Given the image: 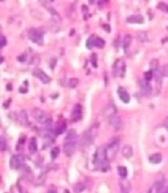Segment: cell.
<instances>
[{"label": "cell", "instance_id": "1", "mask_svg": "<svg viewBox=\"0 0 168 193\" xmlns=\"http://www.w3.org/2000/svg\"><path fill=\"white\" fill-rule=\"evenodd\" d=\"M108 162L105 155V148L99 147L95 152V157L93 160V163L95 165V168L101 170H105L108 169Z\"/></svg>", "mask_w": 168, "mask_h": 193}, {"label": "cell", "instance_id": "2", "mask_svg": "<svg viewBox=\"0 0 168 193\" xmlns=\"http://www.w3.org/2000/svg\"><path fill=\"white\" fill-rule=\"evenodd\" d=\"M119 148H120V138L113 137L108 143V145L105 147V155L107 161L113 160L117 155Z\"/></svg>", "mask_w": 168, "mask_h": 193}, {"label": "cell", "instance_id": "3", "mask_svg": "<svg viewBox=\"0 0 168 193\" xmlns=\"http://www.w3.org/2000/svg\"><path fill=\"white\" fill-rule=\"evenodd\" d=\"M32 116H33V118L37 122V123L43 124L44 125H48L51 123V119L49 118V116L40 108L33 109V111H32Z\"/></svg>", "mask_w": 168, "mask_h": 193}, {"label": "cell", "instance_id": "4", "mask_svg": "<svg viewBox=\"0 0 168 193\" xmlns=\"http://www.w3.org/2000/svg\"><path fill=\"white\" fill-rule=\"evenodd\" d=\"M43 36H44L43 31L40 30H37V28H31V30L29 31V37H30V39L35 44L43 45Z\"/></svg>", "mask_w": 168, "mask_h": 193}, {"label": "cell", "instance_id": "5", "mask_svg": "<svg viewBox=\"0 0 168 193\" xmlns=\"http://www.w3.org/2000/svg\"><path fill=\"white\" fill-rule=\"evenodd\" d=\"M96 133H98V127H95V125H93V127H90L89 130H87L85 134H84V137H83L84 145L85 146L90 145V144L92 142V140L95 139Z\"/></svg>", "mask_w": 168, "mask_h": 193}, {"label": "cell", "instance_id": "6", "mask_svg": "<svg viewBox=\"0 0 168 193\" xmlns=\"http://www.w3.org/2000/svg\"><path fill=\"white\" fill-rule=\"evenodd\" d=\"M126 72V64L124 59H117L114 63V76L122 78Z\"/></svg>", "mask_w": 168, "mask_h": 193}, {"label": "cell", "instance_id": "7", "mask_svg": "<svg viewBox=\"0 0 168 193\" xmlns=\"http://www.w3.org/2000/svg\"><path fill=\"white\" fill-rule=\"evenodd\" d=\"M25 166V157L23 155H13L10 160V167L12 169H20Z\"/></svg>", "mask_w": 168, "mask_h": 193}, {"label": "cell", "instance_id": "8", "mask_svg": "<svg viewBox=\"0 0 168 193\" xmlns=\"http://www.w3.org/2000/svg\"><path fill=\"white\" fill-rule=\"evenodd\" d=\"M108 120H109V124H110V125L115 130H119L123 127V121H122L121 117H119V116L114 115L111 118H109Z\"/></svg>", "mask_w": 168, "mask_h": 193}, {"label": "cell", "instance_id": "9", "mask_svg": "<svg viewBox=\"0 0 168 193\" xmlns=\"http://www.w3.org/2000/svg\"><path fill=\"white\" fill-rule=\"evenodd\" d=\"M33 74H34V76H37V78L40 79L43 83H44V84H47V83L50 82V78L43 72V70L35 69V70H34V73Z\"/></svg>", "mask_w": 168, "mask_h": 193}, {"label": "cell", "instance_id": "10", "mask_svg": "<svg viewBox=\"0 0 168 193\" xmlns=\"http://www.w3.org/2000/svg\"><path fill=\"white\" fill-rule=\"evenodd\" d=\"M82 106L80 104H77L72 110V113H71V121L74 122V123L79 122L82 119Z\"/></svg>", "mask_w": 168, "mask_h": 193}, {"label": "cell", "instance_id": "11", "mask_svg": "<svg viewBox=\"0 0 168 193\" xmlns=\"http://www.w3.org/2000/svg\"><path fill=\"white\" fill-rule=\"evenodd\" d=\"M76 143L75 142H64L63 150L67 157H71L76 152Z\"/></svg>", "mask_w": 168, "mask_h": 193}, {"label": "cell", "instance_id": "12", "mask_svg": "<svg viewBox=\"0 0 168 193\" xmlns=\"http://www.w3.org/2000/svg\"><path fill=\"white\" fill-rule=\"evenodd\" d=\"M164 192H165L164 183L162 181H156L150 186L147 193H164Z\"/></svg>", "mask_w": 168, "mask_h": 193}, {"label": "cell", "instance_id": "13", "mask_svg": "<svg viewBox=\"0 0 168 193\" xmlns=\"http://www.w3.org/2000/svg\"><path fill=\"white\" fill-rule=\"evenodd\" d=\"M116 113H117V110H116V107H115V105L113 104V103L108 104L105 107L104 110H103V115H104L107 119L111 118L112 116L116 115Z\"/></svg>", "mask_w": 168, "mask_h": 193}, {"label": "cell", "instance_id": "14", "mask_svg": "<svg viewBox=\"0 0 168 193\" xmlns=\"http://www.w3.org/2000/svg\"><path fill=\"white\" fill-rule=\"evenodd\" d=\"M118 96L119 98L121 99L122 102L124 103H129L130 102V95H129L128 91L126 90V88H124L123 86H120V87L118 88Z\"/></svg>", "mask_w": 168, "mask_h": 193}, {"label": "cell", "instance_id": "15", "mask_svg": "<svg viewBox=\"0 0 168 193\" xmlns=\"http://www.w3.org/2000/svg\"><path fill=\"white\" fill-rule=\"evenodd\" d=\"M140 87L142 92L144 93L145 95H148L151 92V85L150 82H147V79H142L140 82Z\"/></svg>", "mask_w": 168, "mask_h": 193}, {"label": "cell", "instance_id": "16", "mask_svg": "<svg viewBox=\"0 0 168 193\" xmlns=\"http://www.w3.org/2000/svg\"><path fill=\"white\" fill-rule=\"evenodd\" d=\"M119 184H120L121 193H130V191H131V183L127 178H122L121 181H119Z\"/></svg>", "mask_w": 168, "mask_h": 193}, {"label": "cell", "instance_id": "17", "mask_svg": "<svg viewBox=\"0 0 168 193\" xmlns=\"http://www.w3.org/2000/svg\"><path fill=\"white\" fill-rule=\"evenodd\" d=\"M77 139H78V136H77L76 130H68V133L66 134V137H65V142H75V143H77Z\"/></svg>", "mask_w": 168, "mask_h": 193}, {"label": "cell", "instance_id": "18", "mask_svg": "<svg viewBox=\"0 0 168 193\" xmlns=\"http://www.w3.org/2000/svg\"><path fill=\"white\" fill-rule=\"evenodd\" d=\"M144 21V17L142 15H132L127 19L129 24H143Z\"/></svg>", "mask_w": 168, "mask_h": 193}, {"label": "cell", "instance_id": "19", "mask_svg": "<svg viewBox=\"0 0 168 193\" xmlns=\"http://www.w3.org/2000/svg\"><path fill=\"white\" fill-rule=\"evenodd\" d=\"M37 151V141L35 137H32L29 142V152L31 154H34Z\"/></svg>", "mask_w": 168, "mask_h": 193}, {"label": "cell", "instance_id": "20", "mask_svg": "<svg viewBox=\"0 0 168 193\" xmlns=\"http://www.w3.org/2000/svg\"><path fill=\"white\" fill-rule=\"evenodd\" d=\"M122 154L126 159H130L133 156V148L131 145H125L122 148Z\"/></svg>", "mask_w": 168, "mask_h": 193}, {"label": "cell", "instance_id": "21", "mask_svg": "<svg viewBox=\"0 0 168 193\" xmlns=\"http://www.w3.org/2000/svg\"><path fill=\"white\" fill-rule=\"evenodd\" d=\"M148 161H150L151 164H153V165H156V164H159L161 161H162V157H161V154L156 153L150 156Z\"/></svg>", "mask_w": 168, "mask_h": 193}, {"label": "cell", "instance_id": "22", "mask_svg": "<svg viewBox=\"0 0 168 193\" xmlns=\"http://www.w3.org/2000/svg\"><path fill=\"white\" fill-rule=\"evenodd\" d=\"M65 130H66V124L63 123V122H60V123H58L56 125L54 133H55L56 135H59V134H62L65 131Z\"/></svg>", "mask_w": 168, "mask_h": 193}, {"label": "cell", "instance_id": "23", "mask_svg": "<svg viewBox=\"0 0 168 193\" xmlns=\"http://www.w3.org/2000/svg\"><path fill=\"white\" fill-rule=\"evenodd\" d=\"M138 40L140 41L141 43H147L150 41L148 36H147V34L146 33V31H142V33L138 34Z\"/></svg>", "mask_w": 168, "mask_h": 193}, {"label": "cell", "instance_id": "24", "mask_svg": "<svg viewBox=\"0 0 168 193\" xmlns=\"http://www.w3.org/2000/svg\"><path fill=\"white\" fill-rule=\"evenodd\" d=\"M8 150V141L4 136H0V151Z\"/></svg>", "mask_w": 168, "mask_h": 193}, {"label": "cell", "instance_id": "25", "mask_svg": "<svg viewBox=\"0 0 168 193\" xmlns=\"http://www.w3.org/2000/svg\"><path fill=\"white\" fill-rule=\"evenodd\" d=\"M131 42H132L131 34H126L125 37H124V42H123V46H124V51H125V52H127V48H129Z\"/></svg>", "mask_w": 168, "mask_h": 193}, {"label": "cell", "instance_id": "26", "mask_svg": "<svg viewBox=\"0 0 168 193\" xmlns=\"http://www.w3.org/2000/svg\"><path fill=\"white\" fill-rule=\"evenodd\" d=\"M105 45V41L102 39L101 37L99 36H96L95 35V46L98 47V48H103Z\"/></svg>", "mask_w": 168, "mask_h": 193}, {"label": "cell", "instance_id": "27", "mask_svg": "<svg viewBox=\"0 0 168 193\" xmlns=\"http://www.w3.org/2000/svg\"><path fill=\"white\" fill-rule=\"evenodd\" d=\"M118 173L121 178H126L128 176V170L126 167H118Z\"/></svg>", "mask_w": 168, "mask_h": 193}, {"label": "cell", "instance_id": "28", "mask_svg": "<svg viewBox=\"0 0 168 193\" xmlns=\"http://www.w3.org/2000/svg\"><path fill=\"white\" fill-rule=\"evenodd\" d=\"M95 35L92 34V35H90V36L89 37V39L87 40L86 45H87V48H88V49H92V48L95 46Z\"/></svg>", "mask_w": 168, "mask_h": 193}, {"label": "cell", "instance_id": "29", "mask_svg": "<svg viewBox=\"0 0 168 193\" xmlns=\"http://www.w3.org/2000/svg\"><path fill=\"white\" fill-rule=\"evenodd\" d=\"M84 189H85V184H84L83 182H78V183H76L75 186H74V191H75V193H81V192H83Z\"/></svg>", "mask_w": 168, "mask_h": 193}, {"label": "cell", "instance_id": "30", "mask_svg": "<svg viewBox=\"0 0 168 193\" xmlns=\"http://www.w3.org/2000/svg\"><path fill=\"white\" fill-rule=\"evenodd\" d=\"M150 70L153 71H153L157 70L158 68H159V62H158V60L157 59L151 60L150 63Z\"/></svg>", "mask_w": 168, "mask_h": 193}, {"label": "cell", "instance_id": "31", "mask_svg": "<svg viewBox=\"0 0 168 193\" xmlns=\"http://www.w3.org/2000/svg\"><path fill=\"white\" fill-rule=\"evenodd\" d=\"M59 153H60V150H59V148L58 147H54L51 149V152H50V155H51V159L52 160H55L58 155H59Z\"/></svg>", "mask_w": 168, "mask_h": 193}, {"label": "cell", "instance_id": "32", "mask_svg": "<svg viewBox=\"0 0 168 193\" xmlns=\"http://www.w3.org/2000/svg\"><path fill=\"white\" fill-rule=\"evenodd\" d=\"M20 120L23 125H29V120H28L27 114H26L25 111H22L20 113Z\"/></svg>", "mask_w": 168, "mask_h": 193}, {"label": "cell", "instance_id": "33", "mask_svg": "<svg viewBox=\"0 0 168 193\" xmlns=\"http://www.w3.org/2000/svg\"><path fill=\"white\" fill-rule=\"evenodd\" d=\"M157 8L159 9V10H161L162 12H165L168 14V5L166 4V3H164V2H159L158 3V5H157Z\"/></svg>", "mask_w": 168, "mask_h": 193}, {"label": "cell", "instance_id": "34", "mask_svg": "<svg viewBox=\"0 0 168 193\" xmlns=\"http://www.w3.org/2000/svg\"><path fill=\"white\" fill-rule=\"evenodd\" d=\"M79 84V79H77V78H72L70 79V82H69V85H70V87L71 88H75L77 87Z\"/></svg>", "mask_w": 168, "mask_h": 193}, {"label": "cell", "instance_id": "35", "mask_svg": "<svg viewBox=\"0 0 168 193\" xmlns=\"http://www.w3.org/2000/svg\"><path fill=\"white\" fill-rule=\"evenodd\" d=\"M90 61H92V64L93 67H98V55L95 53L92 54V57H90Z\"/></svg>", "mask_w": 168, "mask_h": 193}, {"label": "cell", "instance_id": "36", "mask_svg": "<svg viewBox=\"0 0 168 193\" xmlns=\"http://www.w3.org/2000/svg\"><path fill=\"white\" fill-rule=\"evenodd\" d=\"M153 78V72L151 70L147 71V72L145 73V79H147V82H150V80Z\"/></svg>", "mask_w": 168, "mask_h": 193}, {"label": "cell", "instance_id": "37", "mask_svg": "<svg viewBox=\"0 0 168 193\" xmlns=\"http://www.w3.org/2000/svg\"><path fill=\"white\" fill-rule=\"evenodd\" d=\"M107 3H108V0H98V4L99 7H102V6L106 5Z\"/></svg>", "mask_w": 168, "mask_h": 193}, {"label": "cell", "instance_id": "38", "mask_svg": "<svg viewBox=\"0 0 168 193\" xmlns=\"http://www.w3.org/2000/svg\"><path fill=\"white\" fill-rule=\"evenodd\" d=\"M6 44V39L3 36H0V47L4 46Z\"/></svg>", "mask_w": 168, "mask_h": 193}, {"label": "cell", "instance_id": "39", "mask_svg": "<svg viewBox=\"0 0 168 193\" xmlns=\"http://www.w3.org/2000/svg\"><path fill=\"white\" fill-rule=\"evenodd\" d=\"M162 73H163V76H168V65L164 66V68L162 70Z\"/></svg>", "mask_w": 168, "mask_h": 193}, {"label": "cell", "instance_id": "40", "mask_svg": "<svg viewBox=\"0 0 168 193\" xmlns=\"http://www.w3.org/2000/svg\"><path fill=\"white\" fill-rule=\"evenodd\" d=\"M18 60L20 61V62H25V61H26V55H25V54H23L22 56H19Z\"/></svg>", "mask_w": 168, "mask_h": 193}, {"label": "cell", "instance_id": "41", "mask_svg": "<svg viewBox=\"0 0 168 193\" xmlns=\"http://www.w3.org/2000/svg\"><path fill=\"white\" fill-rule=\"evenodd\" d=\"M164 125H165V127L168 130V117H166L165 120H164Z\"/></svg>", "mask_w": 168, "mask_h": 193}, {"label": "cell", "instance_id": "42", "mask_svg": "<svg viewBox=\"0 0 168 193\" xmlns=\"http://www.w3.org/2000/svg\"><path fill=\"white\" fill-rule=\"evenodd\" d=\"M118 41H119V35H118L117 37H116V39H115V46H116V47H118V45H119V44H118Z\"/></svg>", "mask_w": 168, "mask_h": 193}, {"label": "cell", "instance_id": "43", "mask_svg": "<svg viewBox=\"0 0 168 193\" xmlns=\"http://www.w3.org/2000/svg\"><path fill=\"white\" fill-rule=\"evenodd\" d=\"M103 28H106V31H107L108 33H109V31H110V28H109V25H103Z\"/></svg>", "mask_w": 168, "mask_h": 193}, {"label": "cell", "instance_id": "44", "mask_svg": "<svg viewBox=\"0 0 168 193\" xmlns=\"http://www.w3.org/2000/svg\"><path fill=\"white\" fill-rule=\"evenodd\" d=\"M47 193H57V192H56L55 190H54V189H49Z\"/></svg>", "mask_w": 168, "mask_h": 193}, {"label": "cell", "instance_id": "45", "mask_svg": "<svg viewBox=\"0 0 168 193\" xmlns=\"http://www.w3.org/2000/svg\"><path fill=\"white\" fill-rule=\"evenodd\" d=\"M164 193H168V189H167V190H165V192H164Z\"/></svg>", "mask_w": 168, "mask_h": 193}]
</instances>
